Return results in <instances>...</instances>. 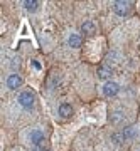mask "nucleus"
I'll list each match as a JSON object with an SVG mask.
<instances>
[{
    "mask_svg": "<svg viewBox=\"0 0 140 151\" xmlns=\"http://www.w3.org/2000/svg\"><path fill=\"white\" fill-rule=\"evenodd\" d=\"M81 44H83V39H81L79 34H76V32H69V34H68V45H69V47L79 49Z\"/></svg>",
    "mask_w": 140,
    "mask_h": 151,
    "instance_id": "obj_7",
    "label": "nucleus"
},
{
    "mask_svg": "<svg viewBox=\"0 0 140 151\" xmlns=\"http://www.w3.org/2000/svg\"><path fill=\"white\" fill-rule=\"evenodd\" d=\"M5 86L9 91H15V89H19V87L22 86V77L17 72H12V74L7 76L5 79Z\"/></svg>",
    "mask_w": 140,
    "mask_h": 151,
    "instance_id": "obj_6",
    "label": "nucleus"
},
{
    "mask_svg": "<svg viewBox=\"0 0 140 151\" xmlns=\"http://www.w3.org/2000/svg\"><path fill=\"white\" fill-rule=\"evenodd\" d=\"M110 121L113 124H117V126H122V124H127L130 123V119H128V113L125 111V109L122 108H117L112 111V114H110Z\"/></svg>",
    "mask_w": 140,
    "mask_h": 151,
    "instance_id": "obj_3",
    "label": "nucleus"
},
{
    "mask_svg": "<svg viewBox=\"0 0 140 151\" xmlns=\"http://www.w3.org/2000/svg\"><path fill=\"white\" fill-rule=\"evenodd\" d=\"M14 151H19V150H14Z\"/></svg>",
    "mask_w": 140,
    "mask_h": 151,
    "instance_id": "obj_13",
    "label": "nucleus"
},
{
    "mask_svg": "<svg viewBox=\"0 0 140 151\" xmlns=\"http://www.w3.org/2000/svg\"><path fill=\"white\" fill-rule=\"evenodd\" d=\"M22 5L26 7L27 10H31V12H34V10H37V7L41 5V2H24Z\"/></svg>",
    "mask_w": 140,
    "mask_h": 151,
    "instance_id": "obj_11",
    "label": "nucleus"
},
{
    "mask_svg": "<svg viewBox=\"0 0 140 151\" xmlns=\"http://www.w3.org/2000/svg\"><path fill=\"white\" fill-rule=\"evenodd\" d=\"M59 116L63 119H68V118H71V114H73V108H71V104H68V103H63L59 106Z\"/></svg>",
    "mask_w": 140,
    "mask_h": 151,
    "instance_id": "obj_9",
    "label": "nucleus"
},
{
    "mask_svg": "<svg viewBox=\"0 0 140 151\" xmlns=\"http://www.w3.org/2000/svg\"><path fill=\"white\" fill-rule=\"evenodd\" d=\"M34 108H36V94H34V91L32 89H22L14 99V109L27 113V111H31Z\"/></svg>",
    "mask_w": 140,
    "mask_h": 151,
    "instance_id": "obj_2",
    "label": "nucleus"
},
{
    "mask_svg": "<svg viewBox=\"0 0 140 151\" xmlns=\"http://www.w3.org/2000/svg\"><path fill=\"white\" fill-rule=\"evenodd\" d=\"M132 151H140V145H139V146H135V148H133Z\"/></svg>",
    "mask_w": 140,
    "mask_h": 151,
    "instance_id": "obj_12",
    "label": "nucleus"
},
{
    "mask_svg": "<svg viewBox=\"0 0 140 151\" xmlns=\"http://www.w3.org/2000/svg\"><path fill=\"white\" fill-rule=\"evenodd\" d=\"M81 32L85 34V35H95L96 34V25L91 20H85L83 25H81Z\"/></svg>",
    "mask_w": 140,
    "mask_h": 151,
    "instance_id": "obj_8",
    "label": "nucleus"
},
{
    "mask_svg": "<svg viewBox=\"0 0 140 151\" xmlns=\"http://www.w3.org/2000/svg\"><path fill=\"white\" fill-rule=\"evenodd\" d=\"M113 74V69L112 67H108V65H100L98 67V77L100 79H110Z\"/></svg>",
    "mask_w": 140,
    "mask_h": 151,
    "instance_id": "obj_10",
    "label": "nucleus"
},
{
    "mask_svg": "<svg viewBox=\"0 0 140 151\" xmlns=\"http://www.w3.org/2000/svg\"><path fill=\"white\" fill-rule=\"evenodd\" d=\"M112 9H113V12L117 14V15L125 17V15H128L130 12H132L133 2H113V4H112Z\"/></svg>",
    "mask_w": 140,
    "mask_h": 151,
    "instance_id": "obj_4",
    "label": "nucleus"
},
{
    "mask_svg": "<svg viewBox=\"0 0 140 151\" xmlns=\"http://www.w3.org/2000/svg\"><path fill=\"white\" fill-rule=\"evenodd\" d=\"M47 138V126L37 124V126H29L20 133V141L26 146L31 148H37V146L44 145V141Z\"/></svg>",
    "mask_w": 140,
    "mask_h": 151,
    "instance_id": "obj_1",
    "label": "nucleus"
},
{
    "mask_svg": "<svg viewBox=\"0 0 140 151\" xmlns=\"http://www.w3.org/2000/svg\"><path fill=\"white\" fill-rule=\"evenodd\" d=\"M101 96L103 97H113V96H117L118 94V91H120V84L118 82H115V81H106L105 84L101 86Z\"/></svg>",
    "mask_w": 140,
    "mask_h": 151,
    "instance_id": "obj_5",
    "label": "nucleus"
}]
</instances>
